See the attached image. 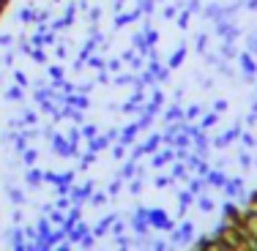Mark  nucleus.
Listing matches in <instances>:
<instances>
[{
  "instance_id": "nucleus-6",
  "label": "nucleus",
  "mask_w": 257,
  "mask_h": 251,
  "mask_svg": "<svg viewBox=\"0 0 257 251\" xmlns=\"http://www.w3.org/2000/svg\"><path fill=\"white\" fill-rule=\"evenodd\" d=\"M181 60H183V52H178V55H175V58H173V60H170V66H178V63H181Z\"/></svg>"
},
{
  "instance_id": "nucleus-3",
  "label": "nucleus",
  "mask_w": 257,
  "mask_h": 251,
  "mask_svg": "<svg viewBox=\"0 0 257 251\" xmlns=\"http://www.w3.org/2000/svg\"><path fill=\"white\" fill-rule=\"evenodd\" d=\"M33 60H39V63H44V50H33Z\"/></svg>"
},
{
  "instance_id": "nucleus-5",
  "label": "nucleus",
  "mask_w": 257,
  "mask_h": 251,
  "mask_svg": "<svg viewBox=\"0 0 257 251\" xmlns=\"http://www.w3.org/2000/svg\"><path fill=\"white\" fill-rule=\"evenodd\" d=\"M82 134H85V137H96V128L88 126V128H82Z\"/></svg>"
},
{
  "instance_id": "nucleus-9",
  "label": "nucleus",
  "mask_w": 257,
  "mask_h": 251,
  "mask_svg": "<svg viewBox=\"0 0 257 251\" xmlns=\"http://www.w3.org/2000/svg\"><path fill=\"white\" fill-rule=\"evenodd\" d=\"M6 6H9V0H0V14L6 11Z\"/></svg>"
},
{
  "instance_id": "nucleus-8",
  "label": "nucleus",
  "mask_w": 257,
  "mask_h": 251,
  "mask_svg": "<svg viewBox=\"0 0 257 251\" xmlns=\"http://www.w3.org/2000/svg\"><path fill=\"white\" fill-rule=\"evenodd\" d=\"M33 161H36V153H33V150H30V153H28V156H25V164H33Z\"/></svg>"
},
{
  "instance_id": "nucleus-7",
  "label": "nucleus",
  "mask_w": 257,
  "mask_h": 251,
  "mask_svg": "<svg viewBox=\"0 0 257 251\" xmlns=\"http://www.w3.org/2000/svg\"><path fill=\"white\" fill-rule=\"evenodd\" d=\"M211 207H213V205H211L208 199H203V202H200V210H211Z\"/></svg>"
},
{
  "instance_id": "nucleus-2",
  "label": "nucleus",
  "mask_w": 257,
  "mask_h": 251,
  "mask_svg": "<svg viewBox=\"0 0 257 251\" xmlns=\"http://www.w3.org/2000/svg\"><path fill=\"white\" fill-rule=\"evenodd\" d=\"M208 180H211V186H224V175L222 172H211Z\"/></svg>"
},
{
  "instance_id": "nucleus-1",
  "label": "nucleus",
  "mask_w": 257,
  "mask_h": 251,
  "mask_svg": "<svg viewBox=\"0 0 257 251\" xmlns=\"http://www.w3.org/2000/svg\"><path fill=\"white\" fill-rule=\"evenodd\" d=\"M148 221H151V224H156L159 229H173L170 218L164 216V213H159V210H151V213H148Z\"/></svg>"
},
{
  "instance_id": "nucleus-4",
  "label": "nucleus",
  "mask_w": 257,
  "mask_h": 251,
  "mask_svg": "<svg viewBox=\"0 0 257 251\" xmlns=\"http://www.w3.org/2000/svg\"><path fill=\"white\" fill-rule=\"evenodd\" d=\"M9 99H11V101L22 99V90H17V88H14V90H9Z\"/></svg>"
}]
</instances>
